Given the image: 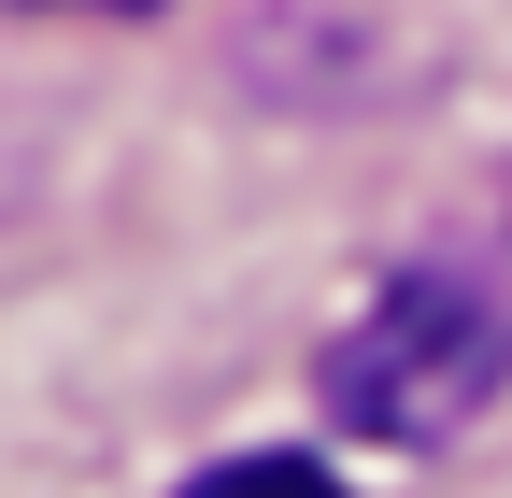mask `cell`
Masks as SVG:
<instances>
[{
	"label": "cell",
	"instance_id": "obj_1",
	"mask_svg": "<svg viewBox=\"0 0 512 498\" xmlns=\"http://www.w3.org/2000/svg\"><path fill=\"white\" fill-rule=\"evenodd\" d=\"M512 385V214L413 242L328 342V413L384 456H427Z\"/></svg>",
	"mask_w": 512,
	"mask_h": 498
},
{
	"label": "cell",
	"instance_id": "obj_2",
	"mask_svg": "<svg viewBox=\"0 0 512 498\" xmlns=\"http://www.w3.org/2000/svg\"><path fill=\"white\" fill-rule=\"evenodd\" d=\"M185 498H342V484L313 470V456H228V470H200Z\"/></svg>",
	"mask_w": 512,
	"mask_h": 498
},
{
	"label": "cell",
	"instance_id": "obj_3",
	"mask_svg": "<svg viewBox=\"0 0 512 498\" xmlns=\"http://www.w3.org/2000/svg\"><path fill=\"white\" fill-rule=\"evenodd\" d=\"M43 15H157V0H43Z\"/></svg>",
	"mask_w": 512,
	"mask_h": 498
}]
</instances>
